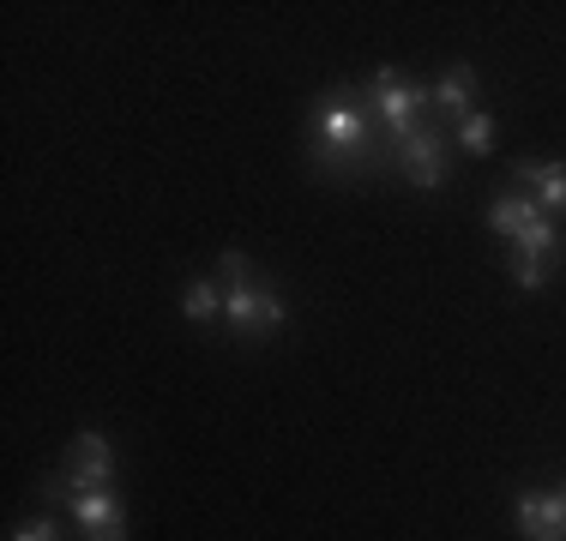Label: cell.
I'll list each match as a JSON object with an SVG mask.
<instances>
[{"instance_id":"1","label":"cell","mask_w":566,"mask_h":541,"mask_svg":"<svg viewBox=\"0 0 566 541\" xmlns=\"http://www.w3.org/2000/svg\"><path fill=\"white\" fill-rule=\"evenodd\" d=\"M307 169L326 174V181H368V174H386L380 120H374L368 91L332 85L314 97V115H307Z\"/></svg>"},{"instance_id":"6","label":"cell","mask_w":566,"mask_h":541,"mask_svg":"<svg viewBox=\"0 0 566 541\" xmlns=\"http://www.w3.org/2000/svg\"><path fill=\"white\" fill-rule=\"evenodd\" d=\"M61 481L73 487V494H109V487H115V452H109V439H103L97 427H85L73 439Z\"/></svg>"},{"instance_id":"4","label":"cell","mask_w":566,"mask_h":541,"mask_svg":"<svg viewBox=\"0 0 566 541\" xmlns=\"http://www.w3.org/2000/svg\"><path fill=\"white\" fill-rule=\"evenodd\" d=\"M392 174H403L410 187H422V193H440L452 174V157H447V120L428 115L422 127L410 132V139L392 151Z\"/></svg>"},{"instance_id":"14","label":"cell","mask_w":566,"mask_h":541,"mask_svg":"<svg viewBox=\"0 0 566 541\" xmlns=\"http://www.w3.org/2000/svg\"><path fill=\"white\" fill-rule=\"evenodd\" d=\"M548 259H518V253H512V283H518V289H543L548 283Z\"/></svg>"},{"instance_id":"13","label":"cell","mask_w":566,"mask_h":541,"mask_svg":"<svg viewBox=\"0 0 566 541\" xmlns=\"http://www.w3.org/2000/svg\"><path fill=\"white\" fill-rule=\"evenodd\" d=\"M458 145H464L470 157H489L494 151V115H489V108H470V115L458 120Z\"/></svg>"},{"instance_id":"2","label":"cell","mask_w":566,"mask_h":541,"mask_svg":"<svg viewBox=\"0 0 566 541\" xmlns=\"http://www.w3.org/2000/svg\"><path fill=\"white\" fill-rule=\"evenodd\" d=\"M283 319H290V301L277 289H265V283H253L248 253L229 247L223 253V325H229V337L260 343V337L283 331Z\"/></svg>"},{"instance_id":"7","label":"cell","mask_w":566,"mask_h":541,"mask_svg":"<svg viewBox=\"0 0 566 541\" xmlns=\"http://www.w3.org/2000/svg\"><path fill=\"white\" fill-rule=\"evenodd\" d=\"M512 523H518L524 541H566V481L518 494L512 499Z\"/></svg>"},{"instance_id":"8","label":"cell","mask_w":566,"mask_h":541,"mask_svg":"<svg viewBox=\"0 0 566 541\" xmlns=\"http://www.w3.org/2000/svg\"><path fill=\"white\" fill-rule=\"evenodd\" d=\"M518 193H531L536 211L560 216L566 211V162H524V169H518Z\"/></svg>"},{"instance_id":"5","label":"cell","mask_w":566,"mask_h":541,"mask_svg":"<svg viewBox=\"0 0 566 541\" xmlns=\"http://www.w3.org/2000/svg\"><path fill=\"white\" fill-rule=\"evenodd\" d=\"M43 494V506H73V523L85 530V541H127V511H120V499L115 494H73L61 476L55 481H43L36 487Z\"/></svg>"},{"instance_id":"11","label":"cell","mask_w":566,"mask_h":541,"mask_svg":"<svg viewBox=\"0 0 566 541\" xmlns=\"http://www.w3.org/2000/svg\"><path fill=\"white\" fill-rule=\"evenodd\" d=\"M531 216H536V199L512 187V193H494V205H489V229H494V235H506V241H518Z\"/></svg>"},{"instance_id":"3","label":"cell","mask_w":566,"mask_h":541,"mask_svg":"<svg viewBox=\"0 0 566 541\" xmlns=\"http://www.w3.org/2000/svg\"><path fill=\"white\" fill-rule=\"evenodd\" d=\"M368 103H374V120H380V157H386V174H392V151L422 127V108H434V91L403 78L398 66H380L368 85Z\"/></svg>"},{"instance_id":"9","label":"cell","mask_w":566,"mask_h":541,"mask_svg":"<svg viewBox=\"0 0 566 541\" xmlns=\"http://www.w3.org/2000/svg\"><path fill=\"white\" fill-rule=\"evenodd\" d=\"M434 91V120H464L470 108H476V66H464L458 61L440 85H428Z\"/></svg>"},{"instance_id":"12","label":"cell","mask_w":566,"mask_h":541,"mask_svg":"<svg viewBox=\"0 0 566 541\" xmlns=\"http://www.w3.org/2000/svg\"><path fill=\"white\" fill-rule=\"evenodd\" d=\"M181 314L187 319H199V325H211V319H223V283H187V295H181Z\"/></svg>"},{"instance_id":"10","label":"cell","mask_w":566,"mask_h":541,"mask_svg":"<svg viewBox=\"0 0 566 541\" xmlns=\"http://www.w3.org/2000/svg\"><path fill=\"white\" fill-rule=\"evenodd\" d=\"M512 253L518 259H548V265H560L566 259V241H560V223L548 211H536L531 223H524V235L512 241Z\"/></svg>"},{"instance_id":"15","label":"cell","mask_w":566,"mask_h":541,"mask_svg":"<svg viewBox=\"0 0 566 541\" xmlns=\"http://www.w3.org/2000/svg\"><path fill=\"white\" fill-rule=\"evenodd\" d=\"M12 541H61V523L49 518V511H36V518H24L19 530H12Z\"/></svg>"}]
</instances>
